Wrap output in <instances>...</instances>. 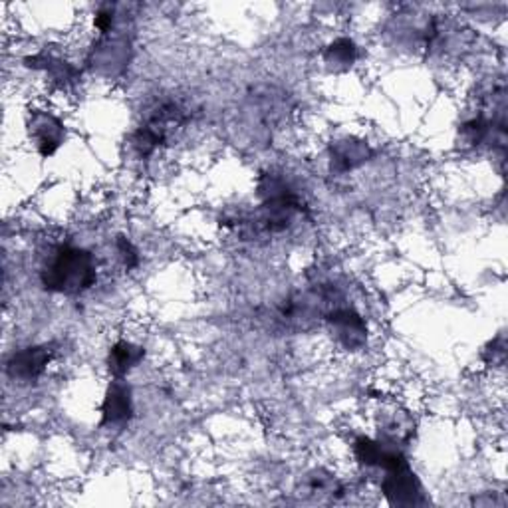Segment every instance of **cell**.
Segmentation results:
<instances>
[{"label":"cell","mask_w":508,"mask_h":508,"mask_svg":"<svg viewBox=\"0 0 508 508\" xmlns=\"http://www.w3.org/2000/svg\"><path fill=\"white\" fill-rule=\"evenodd\" d=\"M145 358V350L140 346H133L130 342H117L115 346L110 350V360H107V366H110L112 376L115 379H122L123 376L130 374V371L140 364Z\"/></svg>","instance_id":"obj_7"},{"label":"cell","mask_w":508,"mask_h":508,"mask_svg":"<svg viewBox=\"0 0 508 508\" xmlns=\"http://www.w3.org/2000/svg\"><path fill=\"white\" fill-rule=\"evenodd\" d=\"M369 157V149L366 143L361 141H340L335 143V148L332 149V163L338 171H348L366 163Z\"/></svg>","instance_id":"obj_8"},{"label":"cell","mask_w":508,"mask_h":508,"mask_svg":"<svg viewBox=\"0 0 508 508\" xmlns=\"http://www.w3.org/2000/svg\"><path fill=\"white\" fill-rule=\"evenodd\" d=\"M328 322L343 348L358 350L366 343V322L351 308H334L328 314Z\"/></svg>","instance_id":"obj_3"},{"label":"cell","mask_w":508,"mask_h":508,"mask_svg":"<svg viewBox=\"0 0 508 508\" xmlns=\"http://www.w3.org/2000/svg\"><path fill=\"white\" fill-rule=\"evenodd\" d=\"M52 350L48 346H34L14 353L8 361V374L21 381L38 379L50 364Z\"/></svg>","instance_id":"obj_4"},{"label":"cell","mask_w":508,"mask_h":508,"mask_svg":"<svg viewBox=\"0 0 508 508\" xmlns=\"http://www.w3.org/2000/svg\"><path fill=\"white\" fill-rule=\"evenodd\" d=\"M353 453H356V459L361 462V465L377 467L381 455H384V441L360 437L356 443H353Z\"/></svg>","instance_id":"obj_9"},{"label":"cell","mask_w":508,"mask_h":508,"mask_svg":"<svg viewBox=\"0 0 508 508\" xmlns=\"http://www.w3.org/2000/svg\"><path fill=\"white\" fill-rule=\"evenodd\" d=\"M32 133L36 138V145L44 157H50L64 141V125L50 114H34Z\"/></svg>","instance_id":"obj_6"},{"label":"cell","mask_w":508,"mask_h":508,"mask_svg":"<svg viewBox=\"0 0 508 508\" xmlns=\"http://www.w3.org/2000/svg\"><path fill=\"white\" fill-rule=\"evenodd\" d=\"M133 413L131 389L122 379L112 381L102 405V425H123Z\"/></svg>","instance_id":"obj_5"},{"label":"cell","mask_w":508,"mask_h":508,"mask_svg":"<svg viewBox=\"0 0 508 508\" xmlns=\"http://www.w3.org/2000/svg\"><path fill=\"white\" fill-rule=\"evenodd\" d=\"M96 283L94 257L84 249L58 247L42 270V284L50 292L81 294Z\"/></svg>","instance_id":"obj_1"},{"label":"cell","mask_w":508,"mask_h":508,"mask_svg":"<svg viewBox=\"0 0 508 508\" xmlns=\"http://www.w3.org/2000/svg\"><path fill=\"white\" fill-rule=\"evenodd\" d=\"M356 44L348 38H340L326 50V62L332 64V66H350L356 60Z\"/></svg>","instance_id":"obj_10"},{"label":"cell","mask_w":508,"mask_h":508,"mask_svg":"<svg viewBox=\"0 0 508 508\" xmlns=\"http://www.w3.org/2000/svg\"><path fill=\"white\" fill-rule=\"evenodd\" d=\"M381 491H384L389 504L394 506H415L423 503L421 485L417 480L415 473L410 465L397 467L392 470H385V478L381 483Z\"/></svg>","instance_id":"obj_2"},{"label":"cell","mask_w":508,"mask_h":508,"mask_svg":"<svg viewBox=\"0 0 508 508\" xmlns=\"http://www.w3.org/2000/svg\"><path fill=\"white\" fill-rule=\"evenodd\" d=\"M117 250H120V254H122V258H123V262H125V267H127V268L138 267V260H140V257H138V250L133 249V244H131L130 241L123 239V237L117 239Z\"/></svg>","instance_id":"obj_11"},{"label":"cell","mask_w":508,"mask_h":508,"mask_svg":"<svg viewBox=\"0 0 508 508\" xmlns=\"http://www.w3.org/2000/svg\"><path fill=\"white\" fill-rule=\"evenodd\" d=\"M114 18H115L114 8L112 6H104L102 11H99L97 16H96V26L102 32H110V29L114 26Z\"/></svg>","instance_id":"obj_12"}]
</instances>
